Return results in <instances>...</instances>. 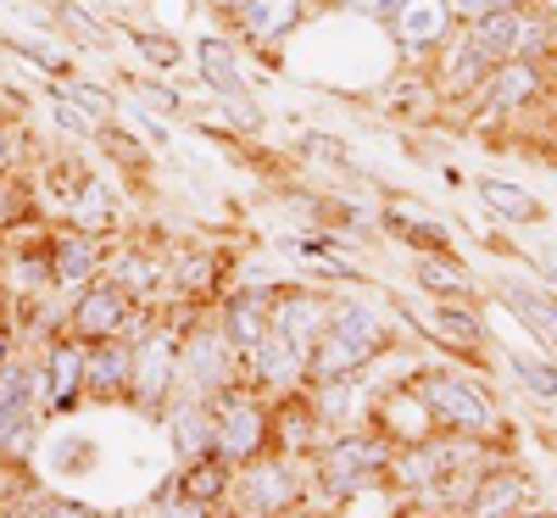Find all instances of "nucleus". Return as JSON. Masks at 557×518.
I'll return each instance as SVG.
<instances>
[{
	"mask_svg": "<svg viewBox=\"0 0 557 518\" xmlns=\"http://www.w3.org/2000/svg\"><path fill=\"white\" fill-rule=\"evenodd\" d=\"M480 201L496 207V212H507V218H530L535 212V201L519 190V184H502V178H480Z\"/></svg>",
	"mask_w": 557,
	"mask_h": 518,
	"instance_id": "obj_18",
	"label": "nucleus"
},
{
	"mask_svg": "<svg viewBox=\"0 0 557 518\" xmlns=\"http://www.w3.org/2000/svg\"><path fill=\"white\" fill-rule=\"evenodd\" d=\"M251 507H285L290 502V474H285V468H251Z\"/></svg>",
	"mask_w": 557,
	"mask_h": 518,
	"instance_id": "obj_16",
	"label": "nucleus"
},
{
	"mask_svg": "<svg viewBox=\"0 0 557 518\" xmlns=\"http://www.w3.org/2000/svg\"><path fill=\"white\" fill-rule=\"evenodd\" d=\"M212 7H218V12H235V17H240V7H246V0H212Z\"/></svg>",
	"mask_w": 557,
	"mask_h": 518,
	"instance_id": "obj_38",
	"label": "nucleus"
},
{
	"mask_svg": "<svg viewBox=\"0 0 557 518\" xmlns=\"http://www.w3.org/2000/svg\"><path fill=\"white\" fill-rule=\"evenodd\" d=\"M368 351H374L368 341H357V335H341V329H335V335H323L312 373H318V380H341V373H351V368H357Z\"/></svg>",
	"mask_w": 557,
	"mask_h": 518,
	"instance_id": "obj_8",
	"label": "nucleus"
},
{
	"mask_svg": "<svg viewBox=\"0 0 557 518\" xmlns=\"http://www.w3.org/2000/svg\"><path fill=\"white\" fill-rule=\"evenodd\" d=\"M57 273L67 279V285H78V279H89V268H96V246H89V240H67L62 251H57Z\"/></svg>",
	"mask_w": 557,
	"mask_h": 518,
	"instance_id": "obj_22",
	"label": "nucleus"
},
{
	"mask_svg": "<svg viewBox=\"0 0 557 518\" xmlns=\"http://www.w3.org/2000/svg\"><path fill=\"white\" fill-rule=\"evenodd\" d=\"M318 329H323V307H318V301H290L285 312H278V335L290 341V351H296V357H307V351H312Z\"/></svg>",
	"mask_w": 557,
	"mask_h": 518,
	"instance_id": "obj_10",
	"label": "nucleus"
},
{
	"mask_svg": "<svg viewBox=\"0 0 557 518\" xmlns=\"http://www.w3.org/2000/svg\"><path fill=\"white\" fill-rule=\"evenodd\" d=\"M57 96H62V101H78V112H84V118H112V101L101 96L96 84H62Z\"/></svg>",
	"mask_w": 557,
	"mask_h": 518,
	"instance_id": "obj_23",
	"label": "nucleus"
},
{
	"mask_svg": "<svg viewBox=\"0 0 557 518\" xmlns=\"http://www.w3.org/2000/svg\"><path fill=\"white\" fill-rule=\"evenodd\" d=\"M212 446H218L223 462L257 457V446H262V412L257 407H228L223 423H218V435H212Z\"/></svg>",
	"mask_w": 557,
	"mask_h": 518,
	"instance_id": "obj_4",
	"label": "nucleus"
},
{
	"mask_svg": "<svg viewBox=\"0 0 557 518\" xmlns=\"http://www.w3.org/2000/svg\"><path fill=\"white\" fill-rule=\"evenodd\" d=\"M380 462H385V446H374V441H351V446H341V452L330 457V474L346 480V474H362V468H380Z\"/></svg>",
	"mask_w": 557,
	"mask_h": 518,
	"instance_id": "obj_19",
	"label": "nucleus"
},
{
	"mask_svg": "<svg viewBox=\"0 0 557 518\" xmlns=\"http://www.w3.org/2000/svg\"><path fill=\"white\" fill-rule=\"evenodd\" d=\"M134 89H139V96H146V101H151V107H168V112H173V107H178V101H173V96H162V84H134Z\"/></svg>",
	"mask_w": 557,
	"mask_h": 518,
	"instance_id": "obj_35",
	"label": "nucleus"
},
{
	"mask_svg": "<svg viewBox=\"0 0 557 518\" xmlns=\"http://www.w3.org/2000/svg\"><path fill=\"white\" fill-rule=\"evenodd\" d=\"M7 162H12V134L0 128V168H7Z\"/></svg>",
	"mask_w": 557,
	"mask_h": 518,
	"instance_id": "obj_37",
	"label": "nucleus"
},
{
	"mask_svg": "<svg viewBox=\"0 0 557 518\" xmlns=\"http://www.w3.org/2000/svg\"><path fill=\"white\" fill-rule=\"evenodd\" d=\"M128 380V351H96L84 357V385L89 391H117Z\"/></svg>",
	"mask_w": 557,
	"mask_h": 518,
	"instance_id": "obj_15",
	"label": "nucleus"
},
{
	"mask_svg": "<svg viewBox=\"0 0 557 518\" xmlns=\"http://www.w3.org/2000/svg\"><path fill=\"white\" fill-rule=\"evenodd\" d=\"M17 57H28V62H39L45 73H67V62H62L57 51H34V45H17Z\"/></svg>",
	"mask_w": 557,
	"mask_h": 518,
	"instance_id": "obj_31",
	"label": "nucleus"
},
{
	"mask_svg": "<svg viewBox=\"0 0 557 518\" xmlns=\"http://www.w3.org/2000/svg\"><path fill=\"white\" fill-rule=\"evenodd\" d=\"M424 396H430V407L446 418V423H457V430H491L496 423V412H491V402L474 391V385H462V380H446V373H435V380H424Z\"/></svg>",
	"mask_w": 557,
	"mask_h": 518,
	"instance_id": "obj_1",
	"label": "nucleus"
},
{
	"mask_svg": "<svg viewBox=\"0 0 557 518\" xmlns=\"http://www.w3.org/2000/svg\"><path fill=\"white\" fill-rule=\"evenodd\" d=\"M23 412H28V368H7L0 373V430L23 423Z\"/></svg>",
	"mask_w": 557,
	"mask_h": 518,
	"instance_id": "obj_17",
	"label": "nucleus"
},
{
	"mask_svg": "<svg viewBox=\"0 0 557 518\" xmlns=\"http://www.w3.org/2000/svg\"><path fill=\"white\" fill-rule=\"evenodd\" d=\"M168 341H157L146 357H139V396H146V402H157L162 396V380H168Z\"/></svg>",
	"mask_w": 557,
	"mask_h": 518,
	"instance_id": "obj_20",
	"label": "nucleus"
},
{
	"mask_svg": "<svg viewBox=\"0 0 557 518\" xmlns=\"http://www.w3.org/2000/svg\"><path fill=\"white\" fill-rule=\"evenodd\" d=\"M39 518H96V513L78 507V502H45V507H39Z\"/></svg>",
	"mask_w": 557,
	"mask_h": 518,
	"instance_id": "obj_33",
	"label": "nucleus"
},
{
	"mask_svg": "<svg viewBox=\"0 0 557 518\" xmlns=\"http://www.w3.org/2000/svg\"><path fill=\"white\" fill-rule=\"evenodd\" d=\"M107 218H112L107 190H84V201H78V223H84V229H107Z\"/></svg>",
	"mask_w": 557,
	"mask_h": 518,
	"instance_id": "obj_26",
	"label": "nucleus"
},
{
	"mask_svg": "<svg viewBox=\"0 0 557 518\" xmlns=\"http://www.w3.org/2000/svg\"><path fill=\"white\" fill-rule=\"evenodd\" d=\"M201 73L218 96H246V78H240V62L223 39H201Z\"/></svg>",
	"mask_w": 557,
	"mask_h": 518,
	"instance_id": "obj_9",
	"label": "nucleus"
},
{
	"mask_svg": "<svg viewBox=\"0 0 557 518\" xmlns=\"http://www.w3.org/2000/svg\"><path fill=\"white\" fill-rule=\"evenodd\" d=\"M519 28H524V17L513 12V7H502V12H485V17H474V28H469V45H474V57L491 67V62H507L519 51Z\"/></svg>",
	"mask_w": 557,
	"mask_h": 518,
	"instance_id": "obj_3",
	"label": "nucleus"
},
{
	"mask_svg": "<svg viewBox=\"0 0 557 518\" xmlns=\"http://www.w3.org/2000/svg\"><path fill=\"white\" fill-rule=\"evenodd\" d=\"M240 23L251 39H278V34H290L301 23V0H246L240 7Z\"/></svg>",
	"mask_w": 557,
	"mask_h": 518,
	"instance_id": "obj_7",
	"label": "nucleus"
},
{
	"mask_svg": "<svg viewBox=\"0 0 557 518\" xmlns=\"http://www.w3.org/2000/svg\"><path fill=\"white\" fill-rule=\"evenodd\" d=\"M552 12H557V0H552Z\"/></svg>",
	"mask_w": 557,
	"mask_h": 518,
	"instance_id": "obj_40",
	"label": "nucleus"
},
{
	"mask_svg": "<svg viewBox=\"0 0 557 518\" xmlns=\"http://www.w3.org/2000/svg\"><path fill=\"white\" fill-rule=\"evenodd\" d=\"M485 89H491V101H496V107H524V101H535V96H541V73H535V62L507 57V62H496V67H491Z\"/></svg>",
	"mask_w": 557,
	"mask_h": 518,
	"instance_id": "obj_6",
	"label": "nucleus"
},
{
	"mask_svg": "<svg viewBox=\"0 0 557 518\" xmlns=\"http://www.w3.org/2000/svg\"><path fill=\"white\" fill-rule=\"evenodd\" d=\"M173 518H207V507L190 502V496H178V502H173Z\"/></svg>",
	"mask_w": 557,
	"mask_h": 518,
	"instance_id": "obj_36",
	"label": "nucleus"
},
{
	"mask_svg": "<svg viewBox=\"0 0 557 518\" xmlns=\"http://www.w3.org/2000/svg\"><path fill=\"white\" fill-rule=\"evenodd\" d=\"M128 296L117 285H96L84 301H78V335H117V329L128 323Z\"/></svg>",
	"mask_w": 557,
	"mask_h": 518,
	"instance_id": "obj_5",
	"label": "nucleus"
},
{
	"mask_svg": "<svg viewBox=\"0 0 557 518\" xmlns=\"http://www.w3.org/2000/svg\"><path fill=\"white\" fill-rule=\"evenodd\" d=\"M451 7L462 17H485V12H502V7H513V0H451Z\"/></svg>",
	"mask_w": 557,
	"mask_h": 518,
	"instance_id": "obj_32",
	"label": "nucleus"
},
{
	"mask_svg": "<svg viewBox=\"0 0 557 518\" xmlns=\"http://www.w3.org/2000/svg\"><path fill=\"white\" fill-rule=\"evenodd\" d=\"M391 23L407 51H430V45H446L451 34V0H407Z\"/></svg>",
	"mask_w": 557,
	"mask_h": 518,
	"instance_id": "obj_2",
	"label": "nucleus"
},
{
	"mask_svg": "<svg viewBox=\"0 0 557 518\" xmlns=\"http://www.w3.org/2000/svg\"><path fill=\"white\" fill-rule=\"evenodd\" d=\"M268 335V318H262V296H235L228 301V341L257 346Z\"/></svg>",
	"mask_w": 557,
	"mask_h": 518,
	"instance_id": "obj_14",
	"label": "nucleus"
},
{
	"mask_svg": "<svg viewBox=\"0 0 557 518\" xmlns=\"http://www.w3.org/2000/svg\"><path fill=\"white\" fill-rule=\"evenodd\" d=\"M507 301H513V307H524V318H530V323H541L546 335H557V301H552V296H535V291L507 285Z\"/></svg>",
	"mask_w": 557,
	"mask_h": 518,
	"instance_id": "obj_21",
	"label": "nucleus"
},
{
	"mask_svg": "<svg viewBox=\"0 0 557 518\" xmlns=\"http://www.w3.org/2000/svg\"><path fill=\"white\" fill-rule=\"evenodd\" d=\"M513 368H519V380H524L530 391H541V396H557V373H552V368H541V362H524V357H519Z\"/></svg>",
	"mask_w": 557,
	"mask_h": 518,
	"instance_id": "obj_29",
	"label": "nucleus"
},
{
	"mask_svg": "<svg viewBox=\"0 0 557 518\" xmlns=\"http://www.w3.org/2000/svg\"><path fill=\"white\" fill-rule=\"evenodd\" d=\"M223 480H228V462H223V457H201V462L190 468V474L178 480V491L190 496V502H201V507H207V502H218V496H223Z\"/></svg>",
	"mask_w": 557,
	"mask_h": 518,
	"instance_id": "obj_12",
	"label": "nucleus"
},
{
	"mask_svg": "<svg viewBox=\"0 0 557 518\" xmlns=\"http://www.w3.org/2000/svg\"><path fill=\"white\" fill-rule=\"evenodd\" d=\"M341 7H351V12H362V17H396L407 0H341Z\"/></svg>",
	"mask_w": 557,
	"mask_h": 518,
	"instance_id": "obj_30",
	"label": "nucleus"
},
{
	"mask_svg": "<svg viewBox=\"0 0 557 518\" xmlns=\"http://www.w3.org/2000/svg\"><path fill=\"white\" fill-rule=\"evenodd\" d=\"M0 357H7V341H0Z\"/></svg>",
	"mask_w": 557,
	"mask_h": 518,
	"instance_id": "obj_39",
	"label": "nucleus"
},
{
	"mask_svg": "<svg viewBox=\"0 0 557 518\" xmlns=\"http://www.w3.org/2000/svg\"><path fill=\"white\" fill-rule=\"evenodd\" d=\"M78 380H84V357H78L73 346H57V351H51V407H57V412L73 407Z\"/></svg>",
	"mask_w": 557,
	"mask_h": 518,
	"instance_id": "obj_13",
	"label": "nucleus"
},
{
	"mask_svg": "<svg viewBox=\"0 0 557 518\" xmlns=\"http://www.w3.org/2000/svg\"><path fill=\"white\" fill-rule=\"evenodd\" d=\"M134 45H139V57H146V62L178 67V45H173V39H162V34H134Z\"/></svg>",
	"mask_w": 557,
	"mask_h": 518,
	"instance_id": "obj_25",
	"label": "nucleus"
},
{
	"mask_svg": "<svg viewBox=\"0 0 557 518\" xmlns=\"http://www.w3.org/2000/svg\"><path fill=\"white\" fill-rule=\"evenodd\" d=\"M178 441H184V452H201V446H212V435H207V418H201V412H184V418H178Z\"/></svg>",
	"mask_w": 557,
	"mask_h": 518,
	"instance_id": "obj_28",
	"label": "nucleus"
},
{
	"mask_svg": "<svg viewBox=\"0 0 557 518\" xmlns=\"http://www.w3.org/2000/svg\"><path fill=\"white\" fill-rule=\"evenodd\" d=\"M218 351H223V341H218V335H207V341L196 346V362H190V368H196V380H201V385H212V380H218Z\"/></svg>",
	"mask_w": 557,
	"mask_h": 518,
	"instance_id": "obj_27",
	"label": "nucleus"
},
{
	"mask_svg": "<svg viewBox=\"0 0 557 518\" xmlns=\"http://www.w3.org/2000/svg\"><path fill=\"white\" fill-rule=\"evenodd\" d=\"M519 496H524V480H519V474H496V480L480 485V496H474V518H502V513H513Z\"/></svg>",
	"mask_w": 557,
	"mask_h": 518,
	"instance_id": "obj_11",
	"label": "nucleus"
},
{
	"mask_svg": "<svg viewBox=\"0 0 557 518\" xmlns=\"http://www.w3.org/2000/svg\"><path fill=\"white\" fill-rule=\"evenodd\" d=\"M451 262H424V268H418V279H424V285L430 291H451V296H469V279H462V273H446Z\"/></svg>",
	"mask_w": 557,
	"mask_h": 518,
	"instance_id": "obj_24",
	"label": "nucleus"
},
{
	"mask_svg": "<svg viewBox=\"0 0 557 518\" xmlns=\"http://www.w3.org/2000/svg\"><path fill=\"white\" fill-rule=\"evenodd\" d=\"M57 123H62V128H73V134H84V128H89V118H84L78 107H67L62 96H57Z\"/></svg>",
	"mask_w": 557,
	"mask_h": 518,
	"instance_id": "obj_34",
	"label": "nucleus"
}]
</instances>
